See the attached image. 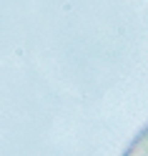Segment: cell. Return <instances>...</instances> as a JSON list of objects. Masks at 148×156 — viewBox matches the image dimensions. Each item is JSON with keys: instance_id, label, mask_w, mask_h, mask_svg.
<instances>
[{"instance_id": "obj_1", "label": "cell", "mask_w": 148, "mask_h": 156, "mask_svg": "<svg viewBox=\"0 0 148 156\" xmlns=\"http://www.w3.org/2000/svg\"><path fill=\"white\" fill-rule=\"evenodd\" d=\"M126 156H148V126L136 136V141L131 144V149L126 151Z\"/></svg>"}]
</instances>
